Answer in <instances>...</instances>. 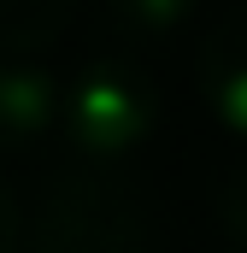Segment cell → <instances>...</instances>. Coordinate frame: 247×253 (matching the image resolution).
<instances>
[{
    "instance_id": "1",
    "label": "cell",
    "mask_w": 247,
    "mask_h": 253,
    "mask_svg": "<svg viewBox=\"0 0 247 253\" xmlns=\"http://www.w3.org/2000/svg\"><path fill=\"white\" fill-rule=\"evenodd\" d=\"M59 118L71 129V141L94 159H118L129 147H141L153 124H159V88L153 77L124 53L88 59L71 88H59Z\"/></svg>"
},
{
    "instance_id": "6",
    "label": "cell",
    "mask_w": 247,
    "mask_h": 253,
    "mask_svg": "<svg viewBox=\"0 0 247 253\" xmlns=\"http://www.w3.org/2000/svg\"><path fill=\"white\" fill-rule=\"evenodd\" d=\"M194 6L200 0H106V18H112V30L129 36V42H159V36L183 30Z\"/></svg>"
},
{
    "instance_id": "5",
    "label": "cell",
    "mask_w": 247,
    "mask_h": 253,
    "mask_svg": "<svg viewBox=\"0 0 247 253\" xmlns=\"http://www.w3.org/2000/svg\"><path fill=\"white\" fill-rule=\"evenodd\" d=\"M71 12H77V0H0V59L59 42Z\"/></svg>"
},
{
    "instance_id": "4",
    "label": "cell",
    "mask_w": 247,
    "mask_h": 253,
    "mask_svg": "<svg viewBox=\"0 0 247 253\" xmlns=\"http://www.w3.org/2000/svg\"><path fill=\"white\" fill-rule=\"evenodd\" d=\"M53 124H59V83L24 53L0 59V153L36 147Z\"/></svg>"
},
{
    "instance_id": "8",
    "label": "cell",
    "mask_w": 247,
    "mask_h": 253,
    "mask_svg": "<svg viewBox=\"0 0 247 253\" xmlns=\"http://www.w3.org/2000/svg\"><path fill=\"white\" fill-rule=\"evenodd\" d=\"M24 248V218H18V200L0 189V253H18Z\"/></svg>"
},
{
    "instance_id": "7",
    "label": "cell",
    "mask_w": 247,
    "mask_h": 253,
    "mask_svg": "<svg viewBox=\"0 0 247 253\" xmlns=\"http://www.w3.org/2000/svg\"><path fill=\"white\" fill-rule=\"evenodd\" d=\"M218 212H224V230H230V242L247 253V165L224 183V194H218Z\"/></svg>"
},
{
    "instance_id": "2",
    "label": "cell",
    "mask_w": 247,
    "mask_h": 253,
    "mask_svg": "<svg viewBox=\"0 0 247 253\" xmlns=\"http://www.w3.org/2000/svg\"><path fill=\"white\" fill-rule=\"evenodd\" d=\"M147 230V200L118 177H65L41 200L36 253H118Z\"/></svg>"
},
{
    "instance_id": "3",
    "label": "cell",
    "mask_w": 247,
    "mask_h": 253,
    "mask_svg": "<svg viewBox=\"0 0 247 253\" xmlns=\"http://www.w3.org/2000/svg\"><path fill=\"white\" fill-rule=\"evenodd\" d=\"M194 83H200L206 112L247 141V0L206 30V42L194 53Z\"/></svg>"
}]
</instances>
